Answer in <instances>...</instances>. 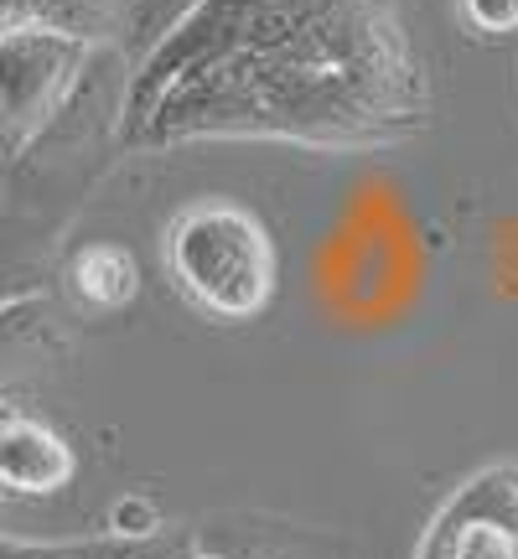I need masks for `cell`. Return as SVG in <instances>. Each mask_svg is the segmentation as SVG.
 Wrapping results in <instances>:
<instances>
[{
  "label": "cell",
  "mask_w": 518,
  "mask_h": 559,
  "mask_svg": "<svg viewBox=\"0 0 518 559\" xmlns=\"http://www.w3.org/2000/svg\"><path fill=\"white\" fill-rule=\"evenodd\" d=\"M109 523H115V534H125V539H145V534H156L161 528L156 508H151V502H140V498L120 502V508L109 513Z\"/></svg>",
  "instance_id": "obj_8"
},
{
  "label": "cell",
  "mask_w": 518,
  "mask_h": 559,
  "mask_svg": "<svg viewBox=\"0 0 518 559\" xmlns=\"http://www.w3.org/2000/svg\"><path fill=\"white\" fill-rule=\"evenodd\" d=\"M94 41L21 26L0 37V160L26 156L73 99Z\"/></svg>",
  "instance_id": "obj_3"
},
{
  "label": "cell",
  "mask_w": 518,
  "mask_h": 559,
  "mask_svg": "<svg viewBox=\"0 0 518 559\" xmlns=\"http://www.w3.org/2000/svg\"><path fill=\"white\" fill-rule=\"evenodd\" d=\"M5 32H21V21H16V0H0V37Z\"/></svg>",
  "instance_id": "obj_9"
},
{
  "label": "cell",
  "mask_w": 518,
  "mask_h": 559,
  "mask_svg": "<svg viewBox=\"0 0 518 559\" xmlns=\"http://www.w3.org/2000/svg\"><path fill=\"white\" fill-rule=\"evenodd\" d=\"M461 16L482 37H508L518 32V0H461Z\"/></svg>",
  "instance_id": "obj_7"
},
{
  "label": "cell",
  "mask_w": 518,
  "mask_h": 559,
  "mask_svg": "<svg viewBox=\"0 0 518 559\" xmlns=\"http://www.w3.org/2000/svg\"><path fill=\"white\" fill-rule=\"evenodd\" d=\"M415 559H518V466H487L425 528Z\"/></svg>",
  "instance_id": "obj_4"
},
{
  "label": "cell",
  "mask_w": 518,
  "mask_h": 559,
  "mask_svg": "<svg viewBox=\"0 0 518 559\" xmlns=\"http://www.w3.org/2000/svg\"><path fill=\"white\" fill-rule=\"evenodd\" d=\"M68 280L89 311H125L140 296V264L125 243H83L68 264Z\"/></svg>",
  "instance_id": "obj_6"
},
{
  "label": "cell",
  "mask_w": 518,
  "mask_h": 559,
  "mask_svg": "<svg viewBox=\"0 0 518 559\" xmlns=\"http://www.w3.org/2000/svg\"><path fill=\"white\" fill-rule=\"evenodd\" d=\"M130 120L145 140L389 145L420 130L425 88L395 0H198L145 58Z\"/></svg>",
  "instance_id": "obj_1"
},
{
  "label": "cell",
  "mask_w": 518,
  "mask_h": 559,
  "mask_svg": "<svg viewBox=\"0 0 518 559\" xmlns=\"http://www.w3.org/2000/svg\"><path fill=\"white\" fill-rule=\"evenodd\" d=\"M161 264L172 290L208 321H255L275 300V239L255 207L234 198H198L177 207L161 234Z\"/></svg>",
  "instance_id": "obj_2"
},
{
  "label": "cell",
  "mask_w": 518,
  "mask_h": 559,
  "mask_svg": "<svg viewBox=\"0 0 518 559\" xmlns=\"http://www.w3.org/2000/svg\"><path fill=\"white\" fill-rule=\"evenodd\" d=\"M73 472H79V456L52 425L16 415V409L0 415V492L52 498L73 481Z\"/></svg>",
  "instance_id": "obj_5"
}]
</instances>
